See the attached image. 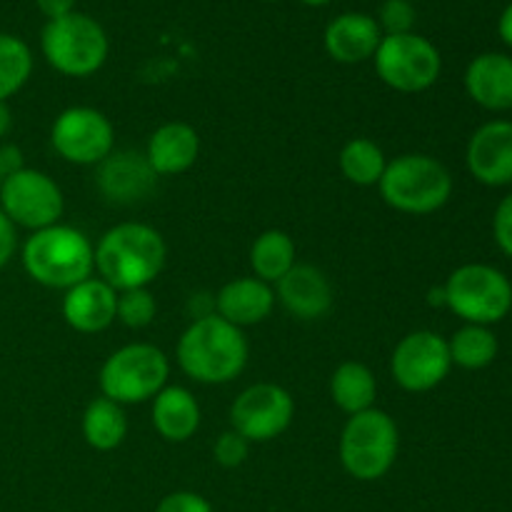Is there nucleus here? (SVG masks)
Returning a JSON list of instances; mask_svg holds the SVG:
<instances>
[{"mask_svg":"<svg viewBox=\"0 0 512 512\" xmlns=\"http://www.w3.org/2000/svg\"><path fill=\"white\" fill-rule=\"evenodd\" d=\"M248 353V338L243 328L213 313L193 320L185 328L175 358L180 370L195 383L225 385L243 373L248 365Z\"/></svg>","mask_w":512,"mask_h":512,"instance_id":"1","label":"nucleus"},{"mask_svg":"<svg viewBox=\"0 0 512 512\" xmlns=\"http://www.w3.org/2000/svg\"><path fill=\"white\" fill-rule=\"evenodd\" d=\"M163 235L145 223H120L95 245V273L115 293L148 288L165 268Z\"/></svg>","mask_w":512,"mask_h":512,"instance_id":"2","label":"nucleus"},{"mask_svg":"<svg viewBox=\"0 0 512 512\" xmlns=\"http://www.w3.org/2000/svg\"><path fill=\"white\" fill-rule=\"evenodd\" d=\"M20 260H23L25 273L38 285L68 290L93 278L95 245L78 228L55 223L50 228L30 233Z\"/></svg>","mask_w":512,"mask_h":512,"instance_id":"3","label":"nucleus"},{"mask_svg":"<svg viewBox=\"0 0 512 512\" xmlns=\"http://www.w3.org/2000/svg\"><path fill=\"white\" fill-rule=\"evenodd\" d=\"M378 188L385 203L398 213L430 215L453 195V175L433 155L405 153L388 160Z\"/></svg>","mask_w":512,"mask_h":512,"instance_id":"4","label":"nucleus"},{"mask_svg":"<svg viewBox=\"0 0 512 512\" xmlns=\"http://www.w3.org/2000/svg\"><path fill=\"white\" fill-rule=\"evenodd\" d=\"M398 448V425L380 408L350 415L340 433V463L360 483L385 478L398 460Z\"/></svg>","mask_w":512,"mask_h":512,"instance_id":"5","label":"nucleus"},{"mask_svg":"<svg viewBox=\"0 0 512 512\" xmlns=\"http://www.w3.org/2000/svg\"><path fill=\"white\" fill-rule=\"evenodd\" d=\"M40 50L53 70L68 78H88L108 60V35L103 25L85 13L48 20L40 33Z\"/></svg>","mask_w":512,"mask_h":512,"instance_id":"6","label":"nucleus"},{"mask_svg":"<svg viewBox=\"0 0 512 512\" xmlns=\"http://www.w3.org/2000/svg\"><path fill=\"white\" fill-rule=\"evenodd\" d=\"M445 308L468 325H495L512 310V283L503 270L485 263L460 265L443 285Z\"/></svg>","mask_w":512,"mask_h":512,"instance_id":"7","label":"nucleus"},{"mask_svg":"<svg viewBox=\"0 0 512 512\" xmlns=\"http://www.w3.org/2000/svg\"><path fill=\"white\" fill-rule=\"evenodd\" d=\"M170 360L150 343H130L108 355L100 368V393L120 405L153 400L168 385Z\"/></svg>","mask_w":512,"mask_h":512,"instance_id":"8","label":"nucleus"},{"mask_svg":"<svg viewBox=\"0 0 512 512\" xmlns=\"http://www.w3.org/2000/svg\"><path fill=\"white\" fill-rule=\"evenodd\" d=\"M373 60L378 78L398 93H423L433 88L443 70L440 50L418 33L383 35Z\"/></svg>","mask_w":512,"mask_h":512,"instance_id":"9","label":"nucleus"},{"mask_svg":"<svg viewBox=\"0 0 512 512\" xmlns=\"http://www.w3.org/2000/svg\"><path fill=\"white\" fill-rule=\"evenodd\" d=\"M0 210L15 228L43 230L60 223L65 198L60 185L48 173L23 168L8 175L0 185Z\"/></svg>","mask_w":512,"mask_h":512,"instance_id":"10","label":"nucleus"},{"mask_svg":"<svg viewBox=\"0 0 512 512\" xmlns=\"http://www.w3.org/2000/svg\"><path fill=\"white\" fill-rule=\"evenodd\" d=\"M55 153L73 165H100L115 150L113 123L88 105L65 108L50 128Z\"/></svg>","mask_w":512,"mask_h":512,"instance_id":"11","label":"nucleus"},{"mask_svg":"<svg viewBox=\"0 0 512 512\" xmlns=\"http://www.w3.org/2000/svg\"><path fill=\"white\" fill-rule=\"evenodd\" d=\"M295 400L283 385L255 383L235 398L230 408V425L248 443H270L290 428Z\"/></svg>","mask_w":512,"mask_h":512,"instance_id":"12","label":"nucleus"},{"mask_svg":"<svg viewBox=\"0 0 512 512\" xmlns=\"http://www.w3.org/2000/svg\"><path fill=\"white\" fill-rule=\"evenodd\" d=\"M448 340L433 330H415L408 333L393 350L390 373L393 380L408 393H428L438 388L450 375Z\"/></svg>","mask_w":512,"mask_h":512,"instance_id":"13","label":"nucleus"},{"mask_svg":"<svg viewBox=\"0 0 512 512\" xmlns=\"http://www.w3.org/2000/svg\"><path fill=\"white\" fill-rule=\"evenodd\" d=\"M465 163L470 175L488 188H505L512 183V123L490 120L480 125L468 140Z\"/></svg>","mask_w":512,"mask_h":512,"instance_id":"14","label":"nucleus"},{"mask_svg":"<svg viewBox=\"0 0 512 512\" xmlns=\"http://www.w3.org/2000/svg\"><path fill=\"white\" fill-rule=\"evenodd\" d=\"M275 300L298 320H320L333 308V285L315 265L295 263L275 283Z\"/></svg>","mask_w":512,"mask_h":512,"instance_id":"15","label":"nucleus"},{"mask_svg":"<svg viewBox=\"0 0 512 512\" xmlns=\"http://www.w3.org/2000/svg\"><path fill=\"white\" fill-rule=\"evenodd\" d=\"M155 178L153 168L145 160V153L135 150H113L103 163L98 165V188L103 198L110 203L130 205L143 200L153 190Z\"/></svg>","mask_w":512,"mask_h":512,"instance_id":"16","label":"nucleus"},{"mask_svg":"<svg viewBox=\"0 0 512 512\" xmlns=\"http://www.w3.org/2000/svg\"><path fill=\"white\" fill-rule=\"evenodd\" d=\"M118 293L105 280L88 278L65 290L63 318L78 333H103L115 323Z\"/></svg>","mask_w":512,"mask_h":512,"instance_id":"17","label":"nucleus"},{"mask_svg":"<svg viewBox=\"0 0 512 512\" xmlns=\"http://www.w3.org/2000/svg\"><path fill=\"white\" fill-rule=\"evenodd\" d=\"M383 30L378 20L368 13H343L333 18L325 28L323 43L335 63L355 65L365 63L375 55Z\"/></svg>","mask_w":512,"mask_h":512,"instance_id":"18","label":"nucleus"},{"mask_svg":"<svg viewBox=\"0 0 512 512\" xmlns=\"http://www.w3.org/2000/svg\"><path fill=\"white\" fill-rule=\"evenodd\" d=\"M465 90L490 113L512 110V58L505 53L475 55L465 68Z\"/></svg>","mask_w":512,"mask_h":512,"instance_id":"19","label":"nucleus"},{"mask_svg":"<svg viewBox=\"0 0 512 512\" xmlns=\"http://www.w3.org/2000/svg\"><path fill=\"white\" fill-rule=\"evenodd\" d=\"M275 308L273 285L260 278H235L225 283L215 295V310L223 320L248 328L270 318Z\"/></svg>","mask_w":512,"mask_h":512,"instance_id":"20","label":"nucleus"},{"mask_svg":"<svg viewBox=\"0 0 512 512\" xmlns=\"http://www.w3.org/2000/svg\"><path fill=\"white\" fill-rule=\"evenodd\" d=\"M200 155V135L188 123H165L145 145V160L155 175H180L195 165Z\"/></svg>","mask_w":512,"mask_h":512,"instance_id":"21","label":"nucleus"},{"mask_svg":"<svg viewBox=\"0 0 512 512\" xmlns=\"http://www.w3.org/2000/svg\"><path fill=\"white\" fill-rule=\"evenodd\" d=\"M153 428L168 443H185L200 428V405L183 385H165L153 398Z\"/></svg>","mask_w":512,"mask_h":512,"instance_id":"22","label":"nucleus"},{"mask_svg":"<svg viewBox=\"0 0 512 512\" xmlns=\"http://www.w3.org/2000/svg\"><path fill=\"white\" fill-rule=\"evenodd\" d=\"M375 395H378V383L368 365L348 360L335 368L330 378V398L343 413L358 415L375 408Z\"/></svg>","mask_w":512,"mask_h":512,"instance_id":"23","label":"nucleus"},{"mask_svg":"<svg viewBox=\"0 0 512 512\" xmlns=\"http://www.w3.org/2000/svg\"><path fill=\"white\" fill-rule=\"evenodd\" d=\"M128 435V418H125L123 405L110 398L90 400L83 413V438L85 443L100 453L120 448Z\"/></svg>","mask_w":512,"mask_h":512,"instance_id":"24","label":"nucleus"},{"mask_svg":"<svg viewBox=\"0 0 512 512\" xmlns=\"http://www.w3.org/2000/svg\"><path fill=\"white\" fill-rule=\"evenodd\" d=\"M295 265V243L285 230H265L250 248V268L255 278L265 283H278Z\"/></svg>","mask_w":512,"mask_h":512,"instance_id":"25","label":"nucleus"},{"mask_svg":"<svg viewBox=\"0 0 512 512\" xmlns=\"http://www.w3.org/2000/svg\"><path fill=\"white\" fill-rule=\"evenodd\" d=\"M338 165L348 183L358 185V188H370V185L380 183L385 168H388V160L375 140L353 138L340 150Z\"/></svg>","mask_w":512,"mask_h":512,"instance_id":"26","label":"nucleus"},{"mask_svg":"<svg viewBox=\"0 0 512 512\" xmlns=\"http://www.w3.org/2000/svg\"><path fill=\"white\" fill-rule=\"evenodd\" d=\"M450 360L463 370H483L498 358L500 343L488 325H468L455 330L448 340Z\"/></svg>","mask_w":512,"mask_h":512,"instance_id":"27","label":"nucleus"},{"mask_svg":"<svg viewBox=\"0 0 512 512\" xmlns=\"http://www.w3.org/2000/svg\"><path fill=\"white\" fill-rule=\"evenodd\" d=\"M33 73V53L18 35L0 33V103L20 93Z\"/></svg>","mask_w":512,"mask_h":512,"instance_id":"28","label":"nucleus"},{"mask_svg":"<svg viewBox=\"0 0 512 512\" xmlns=\"http://www.w3.org/2000/svg\"><path fill=\"white\" fill-rule=\"evenodd\" d=\"M158 305H155L153 293L148 288H135L123 290L118 293V308H115V320L125 325V328H148L153 323Z\"/></svg>","mask_w":512,"mask_h":512,"instance_id":"29","label":"nucleus"},{"mask_svg":"<svg viewBox=\"0 0 512 512\" xmlns=\"http://www.w3.org/2000/svg\"><path fill=\"white\" fill-rule=\"evenodd\" d=\"M418 13L410 0H383L378 10V25L383 35H403L413 33V25Z\"/></svg>","mask_w":512,"mask_h":512,"instance_id":"30","label":"nucleus"},{"mask_svg":"<svg viewBox=\"0 0 512 512\" xmlns=\"http://www.w3.org/2000/svg\"><path fill=\"white\" fill-rule=\"evenodd\" d=\"M250 455V443L235 430L220 435L213 445V458L215 463L223 465V468H240V465L248 460Z\"/></svg>","mask_w":512,"mask_h":512,"instance_id":"31","label":"nucleus"},{"mask_svg":"<svg viewBox=\"0 0 512 512\" xmlns=\"http://www.w3.org/2000/svg\"><path fill=\"white\" fill-rule=\"evenodd\" d=\"M155 512H213V505L193 490H175L160 500Z\"/></svg>","mask_w":512,"mask_h":512,"instance_id":"32","label":"nucleus"},{"mask_svg":"<svg viewBox=\"0 0 512 512\" xmlns=\"http://www.w3.org/2000/svg\"><path fill=\"white\" fill-rule=\"evenodd\" d=\"M493 238L498 248L512 258V193L498 203L493 215Z\"/></svg>","mask_w":512,"mask_h":512,"instance_id":"33","label":"nucleus"},{"mask_svg":"<svg viewBox=\"0 0 512 512\" xmlns=\"http://www.w3.org/2000/svg\"><path fill=\"white\" fill-rule=\"evenodd\" d=\"M15 250H18V228L0 210V270L13 260Z\"/></svg>","mask_w":512,"mask_h":512,"instance_id":"34","label":"nucleus"},{"mask_svg":"<svg viewBox=\"0 0 512 512\" xmlns=\"http://www.w3.org/2000/svg\"><path fill=\"white\" fill-rule=\"evenodd\" d=\"M23 168H25L23 150H20L15 143H0V175H3V180Z\"/></svg>","mask_w":512,"mask_h":512,"instance_id":"35","label":"nucleus"},{"mask_svg":"<svg viewBox=\"0 0 512 512\" xmlns=\"http://www.w3.org/2000/svg\"><path fill=\"white\" fill-rule=\"evenodd\" d=\"M75 3H78V0H35L38 10L48 20H58V18H65V15L75 13Z\"/></svg>","mask_w":512,"mask_h":512,"instance_id":"36","label":"nucleus"},{"mask_svg":"<svg viewBox=\"0 0 512 512\" xmlns=\"http://www.w3.org/2000/svg\"><path fill=\"white\" fill-rule=\"evenodd\" d=\"M498 35L508 48H512V3L505 5V10L500 13L498 20Z\"/></svg>","mask_w":512,"mask_h":512,"instance_id":"37","label":"nucleus"},{"mask_svg":"<svg viewBox=\"0 0 512 512\" xmlns=\"http://www.w3.org/2000/svg\"><path fill=\"white\" fill-rule=\"evenodd\" d=\"M10 130H13V113L8 103H0V140L8 138Z\"/></svg>","mask_w":512,"mask_h":512,"instance_id":"38","label":"nucleus"},{"mask_svg":"<svg viewBox=\"0 0 512 512\" xmlns=\"http://www.w3.org/2000/svg\"><path fill=\"white\" fill-rule=\"evenodd\" d=\"M303 5H310V8H323V5H328L330 0H300Z\"/></svg>","mask_w":512,"mask_h":512,"instance_id":"39","label":"nucleus"},{"mask_svg":"<svg viewBox=\"0 0 512 512\" xmlns=\"http://www.w3.org/2000/svg\"><path fill=\"white\" fill-rule=\"evenodd\" d=\"M0 185H3V175H0Z\"/></svg>","mask_w":512,"mask_h":512,"instance_id":"40","label":"nucleus"},{"mask_svg":"<svg viewBox=\"0 0 512 512\" xmlns=\"http://www.w3.org/2000/svg\"><path fill=\"white\" fill-rule=\"evenodd\" d=\"M263 3H273V0H263Z\"/></svg>","mask_w":512,"mask_h":512,"instance_id":"41","label":"nucleus"}]
</instances>
